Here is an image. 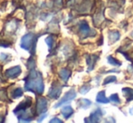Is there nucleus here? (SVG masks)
I'll return each mask as SVG.
<instances>
[{"label": "nucleus", "mask_w": 133, "mask_h": 123, "mask_svg": "<svg viewBox=\"0 0 133 123\" xmlns=\"http://www.w3.org/2000/svg\"><path fill=\"white\" fill-rule=\"evenodd\" d=\"M75 97H76L75 91H74V89H72V90H70L68 92L65 93L64 96H63V98H62L61 100H60L59 101L54 105V108H59V107H61L62 105H63V104L68 103V102L72 101V100L75 99Z\"/></svg>", "instance_id": "obj_5"}, {"label": "nucleus", "mask_w": 133, "mask_h": 123, "mask_svg": "<svg viewBox=\"0 0 133 123\" xmlns=\"http://www.w3.org/2000/svg\"><path fill=\"white\" fill-rule=\"evenodd\" d=\"M110 100L114 103H121V100L119 98V95L117 93H114V94H111L110 96Z\"/></svg>", "instance_id": "obj_22"}, {"label": "nucleus", "mask_w": 133, "mask_h": 123, "mask_svg": "<svg viewBox=\"0 0 133 123\" xmlns=\"http://www.w3.org/2000/svg\"><path fill=\"white\" fill-rule=\"evenodd\" d=\"M21 72H22L21 67L20 66H15V67L10 68V69H7V70L5 72V75L6 76L7 78L15 79V78L18 77Z\"/></svg>", "instance_id": "obj_8"}, {"label": "nucleus", "mask_w": 133, "mask_h": 123, "mask_svg": "<svg viewBox=\"0 0 133 123\" xmlns=\"http://www.w3.org/2000/svg\"><path fill=\"white\" fill-rule=\"evenodd\" d=\"M103 114H104V112L101 109L96 110V111H94L93 112L91 113L90 117L88 118L89 120H87V118H86L85 122H88V121L89 122H99Z\"/></svg>", "instance_id": "obj_9"}, {"label": "nucleus", "mask_w": 133, "mask_h": 123, "mask_svg": "<svg viewBox=\"0 0 133 123\" xmlns=\"http://www.w3.org/2000/svg\"><path fill=\"white\" fill-rule=\"evenodd\" d=\"M23 90H22L21 88H17L16 89V90L14 91V92H12V97L14 99H16V98H19V97H21L22 95H23Z\"/></svg>", "instance_id": "obj_20"}, {"label": "nucleus", "mask_w": 133, "mask_h": 123, "mask_svg": "<svg viewBox=\"0 0 133 123\" xmlns=\"http://www.w3.org/2000/svg\"><path fill=\"white\" fill-rule=\"evenodd\" d=\"M25 89L28 92H33L37 95H41L44 93V80H43L42 73L40 72H37L35 69H32L27 77L25 79Z\"/></svg>", "instance_id": "obj_1"}, {"label": "nucleus", "mask_w": 133, "mask_h": 123, "mask_svg": "<svg viewBox=\"0 0 133 123\" xmlns=\"http://www.w3.org/2000/svg\"><path fill=\"white\" fill-rule=\"evenodd\" d=\"M46 116H47V115H46V113H44V114H43L42 116H41L40 118H39L38 120H37V121H38V122H41V121H42L43 120H44V118H45Z\"/></svg>", "instance_id": "obj_27"}, {"label": "nucleus", "mask_w": 133, "mask_h": 123, "mask_svg": "<svg viewBox=\"0 0 133 123\" xmlns=\"http://www.w3.org/2000/svg\"><path fill=\"white\" fill-rule=\"evenodd\" d=\"M122 92L124 94V96L126 97L127 101H131V100H133V89L123 88Z\"/></svg>", "instance_id": "obj_16"}, {"label": "nucleus", "mask_w": 133, "mask_h": 123, "mask_svg": "<svg viewBox=\"0 0 133 123\" xmlns=\"http://www.w3.org/2000/svg\"><path fill=\"white\" fill-rule=\"evenodd\" d=\"M62 114L65 119H69L72 114H74V110L71 106H66L62 110Z\"/></svg>", "instance_id": "obj_14"}, {"label": "nucleus", "mask_w": 133, "mask_h": 123, "mask_svg": "<svg viewBox=\"0 0 133 123\" xmlns=\"http://www.w3.org/2000/svg\"><path fill=\"white\" fill-rule=\"evenodd\" d=\"M40 35H37L34 33H28L25 35L21 39L20 47L30 52L31 54H34L35 52V45H36L37 39Z\"/></svg>", "instance_id": "obj_3"}, {"label": "nucleus", "mask_w": 133, "mask_h": 123, "mask_svg": "<svg viewBox=\"0 0 133 123\" xmlns=\"http://www.w3.org/2000/svg\"><path fill=\"white\" fill-rule=\"evenodd\" d=\"M79 31L81 33V35H82L83 37H87V36H92V35H94L95 33H91V28L89 27V25H88L87 22L86 21H82L80 23L79 25Z\"/></svg>", "instance_id": "obj_7"}, {"label": "nucleus", "mask_w": 133, "mask_h": 123, "mask_svg": "<svg viewBox=\"0 0 133 123\" xmlns=\"http://www.w3.org/2000/svg\"><path fill=\"white\" fill-rule=\"evenodd\" d=\"M121 37V33L118 31H111L109 33V39H110V44L117 42Z\"/></svg>", "instance_id": "obj_12"}, {"label": "nucleus", "mask_w": 133, "mask_h": 123, "mask_svg": "<svg viewBox=\"0 0 133 123\" xmlns=\"http://www.w3.org/2000/svg\"><path fill=\"white\" fill-rule=\"evenodd\" d=\"M10 45H11V43L0 40V46H2V47H9Z\"/></svg>", "instance_id": "obj_25"}, {"label": "nucleus", "mask_w": 133, "mask_h": 123, "mask_svg": "<svg viewBox=\"0 0 133 123\" xmlns=\"http://www.w3.org/2000/svg\"><path fill=\"white\" fill-rule=\"evenodd\" d=\"M131 36L133 37V32H132V33H131Z\"/></svg>", "instance_id": "obj_29"}, {"label": "nucleus", "mask_w": 133, "mask_h": 123, "mask_svg": "<svg viewBox=\"0 0 133 123\" xmlns=\"http://www.w3.org/2000/svg\"><path fill=\"white\" fill-rule=\"evenodd\" d=\"M32 104H33V100L30 97L25 99V100L19 103V105L14 110V113L17 116L18 120L21 122H30L33 120L34 116L36 115L35 113L34 110H30Z\"/></svg>", "instance_id": "obj_2"}, {"label": "nucleus", "mask_w": 133, "mask_h": 123, "mask_svg": "<svg viewBox=\"0 0 133 123\" xmlns=\"http://www.w3.org/2000/svg\"><path fill=\"white\" fill-rule=\"evenodd\" d=\"M117 81V78L116 76H113V75H110V76H108L105 80L103 81V84L106 85V84H109V83H115Z\"/></svg>", "instance_id": "obj_21"}, {"label": "nucleus", "mask_w": 133, "mask_h": 123, "mask_svg": "<svg viewBox=\"0 0 133 123\" xmlns=\"http://www.w3.org/2000/svg\"><path fill=\"white\" fill-rule=\"evenodd\" d=\"M54 122H57V123H63L61 120H59L58 118H54L52 119L51 120H50V123H54Z\"/></svg>", "instance_id": "obj_26"}, {"label": "nucleus", "mask_w": 133, "mask_h": 123, "mask_svg": "<svg viewBox=\"0 0 133 123\" xmlns=\"http://www.w3.org/2000/svg\"><path fill=\"white\" fill-rule=\"evenodd\" d=\"M108 63H110V64L111 65H114V66H121V62H119L117 60V59L113 58L112 56H108Z\"/></svg>", "instance_id": "obj_18"}, {"label": "nucleus", "mask_w": 133, "mask_h": 123, "mask_svg": "<svg viewBox=\"0 0 133 123\" xmlns=\"http://www.w3.org/2000/svg\"><path fill=\"white\" fill-rule=\"evenodd\" d=\"M62 88L63 87L58 84V83H54L51 86V88H50L49 92H48V97H50L51 99H58L60 97V95H61Z\"/></svg>", "instance_id": "obj_6"}, {"label": "nucleus", "mask_w": 133, "mask_h": 123, "mask_svg": "<svg viewBox=\"0 0 133 123\" xmlns=\"http://www.w3.org/2000/svg\"><path fill=\"white\" fill-rule=\"evenodd\" d=\"M20 1H21V0H13V4H14L15 5H16L17 4L20 3Z\"/></svg>", "instance_id": "obj_28"}, {"label": "nucleus", "mask_w": 133, "mask_h": 123, "mask_svg": "<svg viewBox=\"0 0 133 123\" xmlns=\"http://www.w3.org/2000/svg\"><path fill=\"white\" fill-rule=\"evenodd\" d=\"M78 107L82 108V109H88L90 106L91 105V101L87 99H80L77 102Z\"/></svg>", "instance_id": "obj_13"}, {"label": "nucleus", "mask_w": 133, "mask_h": 123, "mask_svg": "<svg viewBox=\"0 0 133 123\" xmlns=\"http://www.w3.org/2000/svg\"><path fill=\"white\" fill-rule=\"evenodd\" d=\"M7 58H10V55H9V54H6V53H0V60L5 62Z\"/></svg>", "instance_id": "obj_24"}, {"label": "nucleus", "mask_w": 133, "mask_h": 123, "mask_svg": "<svg viewBox=\"0 0 133 123\" xmlns=\"http://www.w3.org/2000/svg\"><path fill=\"white\" fill-rule=\"evenodd\" d=\"M90 90H91V87H90L89 85H83L82 87H81L80 92L82 93V94H85V93H87Z\"/></svg>", "instance_id": "obj_23"}, {"label": "nucleus", "mask_w": 133, "mask_h": 123, "mask_svg": "<svg viewBox=\"0 0 133 123\" xmlns=\"http://www.w3.org/2000/svg\"><path fill=\"white\" fill-rule=\"evenodd\" d=\"M71 74H72L71 71L69 70V69H66V68H63L59 72L60 78H61V79L63 80L64 83H66V81H68L69 78H70V76H71Z\"/></svg>", "instance_id": "obj_11"}, {"label": "nucleus", "mask_w": 133, "mask_h": 123, "mask_svg": "<svg viewBox=\"0 0 133 123\" xmlns=\"http://www.w3.org/2000/svg\"><path fill=\"white\" fill-rule=\"evenodd\" d=\"M47 100L44 97H39L37 98L36 104H35V111H36V115L39 114H44L47 111Z\"/></svg>", "instance_id": "obj_4"}, {"label": "nucleus", "mask_w": 133, "mask_h": 123, "mask_svg": "<svg viewBox=\"0 0 133 123\" xmlns=\"http://www.w3.org/2000/svg\"><path fill=\"white\" fill-rule=\"evenodd\" d=\"M45 43L47 44L48 48H49V50L51 51V50L53 49L54 44V37L52 36V35H49V36H48L47 38L45 39Z\"/></svg>", "instance_id": "obj_19"}, {"label": "nucleus", "mask_w": 133, "mask_h": 123, "mask_svg": "<svg viewBox=\"0 0 133 123\" xmlns=\"http://www.w3.org/2000/svg\"><path fill=\"white\" fill-rule=\"evenodd\" d=\"M99 59V56L96 54H89L86 56V60H87V63H88V66H89V72L93 70L94 68V65L95 63H97V60Z\"/></svg>", "instance_id": "obj_10"}, {"label": "nucleus", "mask_w": 133, "mask_h": 123, "mask_svg": "<svg viewBox=\"0 0 133 123\" xmlns=\"http://www.w3.org/2000/svg\"><path fill=\"white\" fill-rule=\"evenodd\" d=\"M0 100H2V101L10 102V100H9L8 98H7V93H6L5 89H1V90H0Z\"/></svg>", "instance_id": "obj_17"}, {"label": "nucleus", "mask_w": 133, "mask_h": 123, "mask_svg": "<svg viewBox=\"0 0 133 123\" xmlns=\"http://www.w3.org/2000/svg\"><path fill=\"white\" fill-rule=\"evenodd\" d=\"M96 101L99 103H108L109 100L105 97V91H102L97 94Z\"/></svg>", "instance_id": "obj_15"}]
</instances>
